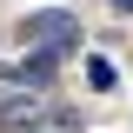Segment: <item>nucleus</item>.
<instances>
[{
    "mask_svg": "<svg viewBox=\"0 0 133 133\" xmlns=\"http://www.w3.org/2000/svg\"><path fill=\"white\" fill-rule=\"evenodd\" d=\"M20 40H27L33 53H47V60H60V53L80 47V14H66V7H40V14L20 20Z\"/></svg>",
    "mask_w": 133,
    "mask_h": 133,
    "instance_id": "1",
    "label": "nucleus"
},
{
    "mask_svg": "<svg viewBox=\"0 0 133 133\" xmlns=\"http://www.w3.org/2000/svg\"><path fill=\"white\" fill-rule=\"evenodd\" d=\"M33 120H47L40 93L33 87H0V127H33Z\"/></svg>",
    "mask_w": 133,
    "mask_h": 133,
    "instance_id": "2",
    "label": "nucleus"
},
{
    "mask_svg": "<svg viewBox=\"0 0 133 133\" xmlns=\"http://www.w3.org/2000/svg\"><path fill=\"white\" fill-rule=\"evenodd\" d=\"M47 73H53V60H47V53H33V60L14 66V87H33V93H40V87H47Z\"/></svg>",
    "mask_w": 133,
    "mask_h": 133,
    "instance_id": "3",
    "label": "nucleus"
},
{
    "mask_svg": "<svg viewBox=\"0 0 133 133\" xmlns=\"http://www.w3.org/2000/svg\"><path fill=\"white\" fill-rule=\"evenodd\" d=\"M113 7H120V14H133V0H113Z\"/></svg>",
    "mask_w": 133,
    "mask_h": 133,
    "instance_id": "4",
    "label": "nucleus"
}]
</instances>
